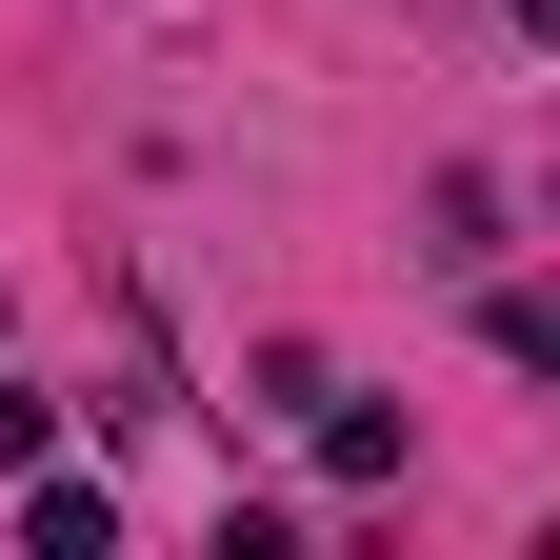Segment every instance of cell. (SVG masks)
I'll return each instance as SVG.
<instances>
[{"instance_id": "2", "label": "cell", "mask_w": 560, "mask_h": 560, "mask_svg": "<svg viewBox=\"0 0 560 560\" xmlns=\"http://www.w3.org/2000/svg\"><path fill=\"white\" fill-rule=\"evenodd\" d=\"M21 460H60V400H40V381H0V480H21Z\"/></svg>"}, {"instance_id": "1", "label": "cell", "mask_w": 560, "mask_h": 560, "mask_svg": "<svg viewBox=\"0 0 560 560\" xmlns=\"http://www.w3.org/2000/svg\"><path fill=\"white\" fill-rule=\"evenodd\" d=\"M101 540H120L101 480H40V460H21V560H101Z\"/></svg>"}]
</instances>
